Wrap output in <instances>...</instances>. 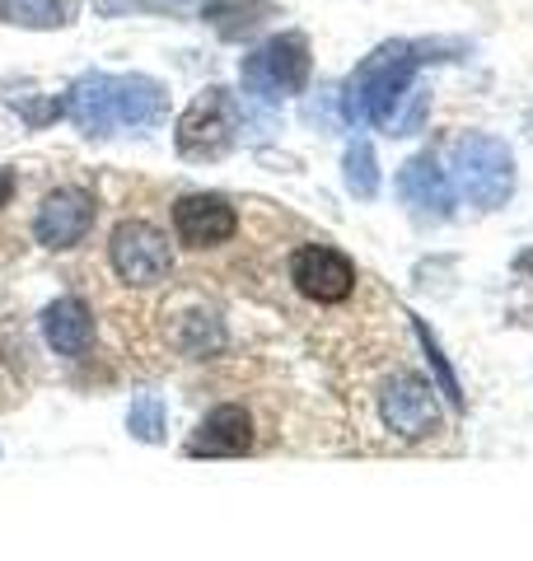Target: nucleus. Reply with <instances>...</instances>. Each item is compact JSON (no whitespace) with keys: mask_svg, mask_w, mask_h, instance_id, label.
<instances>
[{"mask_svg":"<svg viewBox=\"0 0 533 561\" xmlns=\"http://www.w3.org/2000/svg\"><path fill=\"white\" fill-rule=\"evenodd\" d=\"M454 51H464V43H444V38L379 43L347 80V94H342L347 117L370 122V127H398V108H402L407 90H412L417 70L431 66V61H450Z\"/></svg>","mask_w":533,"mask_h":561,"instance_id":"nucleus-1","label":"nucleus"},{"mask_svg":"<svg viewBox=\"0 0 533 561\" xmlns=\"http://www.w3.org/2000/svg\"><path fill=\"white\" fill-rule=\"evenodd\" d=\"M61 113L84 136H117V131H150L169 113V90L150 76H109L89 70L66 90Z\"/></svg>","mask_w":533,"mask_h":561,"instance_id":"nucleus-2","label":"nucleus"},{"mask_svg":"<svg viewBox=\"0 0 533 561\" xmlns=\"http://www.w3.org/2000/svg\"><path fill=\"white\" fill-rule=\"evenodd\" d=\"M444 173L454 183V197H464L477 210H501L514 192V154L501 136H487V131L458 136Z\"/></svg>","mask_w":533,"mask_h":561,"instance_id":"nucleus-3","label":"nucleus"},{"mask_svg":"<svg viewBox=\"0 0 533 561\" xmlns=\"http://www.w3.org/2000/svg\"><path fill=\"white\" fill-rule=\"evenodd\" d=\"M239 131H243V108L239 99L225 90V84H211L197 99L188 103V113L178 117V131H173V146L183 160H225L229 150L239 146Z\"/></svg>","mask_w":533,"mask_h":561,"instance_id":"nucleus-4","label":"nucleus"},{"mask_svg":"<svg viewBox=\"0 0 533 561\" xmlns=\"http://www.w3.org/2000/svg\"><path fill=\"white\" fill-rule=\"evenodd\" d=\"M309 38L305 33H276L262 47H253L239 66L243 94H253L258 103H281L291 94H305L309 84Z\"/></svg>","mask_w":533,"mask_h":561,"instance_id":"nucleus-5","label":"nucleus"},{"mask_svg":"<svg viewBox=\"0 0 533 561\" xmlns=\"http://www.w3.org/2000/svg\"><path fill=\"white\" fill-rule=\"evenodd\" d=\"M109 262L127 286H159L173 272L169 239L146 220H122L109 239Z\"/></svg>","mask_w":533,"mask_h":561,"instance_id":"nucleus-6","label":"nucleus"},{"mask_svg":"<svg viewBox=\"0 0 533 561\" xmlns=\"http://www.w3.org/2000/svg\"><path fill=\"white\" fill-rule=\"evenodd\" d=\"M379 416L398 440H426L440 431V402H435V383L421 379L412 370H398L394 379L379 389Z\"/></svg>","mask_w":533,"mask_h":561,"instance_id":"nucleus-7","label":"nucleus"},{"mask_svg":"<svg viewBox=\"0 0 533 561\" xmlns=\"http://www.w3.org/2000/svg\"><path fill=\"white\" fill-rule=\"evenodd\" d=\"M291 280L305 300L342 305L355 290V262L342 249H332V243H305L291 257Z\"/></svg>","mask_w":533,"mask_h":561,"instance_id":"nucleus-8","label":"nucleus"},{"mask_svg":"<svg viewBox=\"0 0 533 561\" xmlns=\"http://www.w3.org/2000/svg\"><path fill=\"white\" fill-rule=\"evenodd\" d=\"M94 216H99V206L84 187H57V192H47L38 216H33V234H38L43 249L61 253V249H76V243L89 239Z\"/></svg>","mask_w":533,"mask_h":561,"instance_id":"nucleus-9","label":"nucleus"},{"mask_svg":"<svg viewBox=\"0 0 533 561\" xmlns=\"http://www.w3.org/2000/svg\"><path fill=\"white\" fill-rule=\"evenodd\" d=\"M398 197L402 206L412 210L417 220L426 225H440V220H450L454 216V183H450V173L440 169L435 154H417V160H407L398 169Z\"/></svg>","mask_w":533,"mask_h":561,"instance_id":"nucleus-10","label":"nucleus"},{"mask_svg":"<svg viewBox=\"0 0 533 561\" xmlns=\"http://www.w3.org/2000/svg\"><path fill=\"white\" fill-rule=\"evenodd\" d=\"M239 230V210L216 192H188L173 202V234L188 249H216Z\"/></svg>","mask_w":533,"mask_h":561,"instance_id":"nucleus-11","label":"nucleus"},{"mask_svg":"<svg viewBox=\"0 0 533 561\" xmlns=\"http://www.w3.org/2000/svg\"><path fill=\"white\" fill-rule=\"evenodd\" d=\"M248 449H253V416L235 408V402L206 412L202 426L188 440V454H197V459H239Z\"/></svg>","mask_w":533,"mask_h":561,"instance_id":"nucleus-12","label":"nucleus"},{"mask_svg":"<svg viewBox=\"0 0 533 561\" xmlns=\"http://www.w3.org/2000/svg\"><path fill=\"white\" fill-rule=\"evenodd\" d=\"M43 337L57 356L80 360V356H89V346H94V313H89V305L76 300V295H61V300H52L43 309Z\"/></svg>","mask_w":533,"mask_h":561,"instance_id":"nucleus-13","label":"nucleus"},{"mask_svg":"<svg viewBox=\"0 0 533 561\" xmlns=\"http://www.w3.org/2000/svg\"><path fill=\"white\" fill-rule=\"evenodd\" d=\"M76 20V0H0V24L14 28H66Z\"/></svg>","mask_w":533,"mask_h":561,"instance_id":"nucleus-14","label":"nucleus"},{"mask_svg":"<svg viewBox=\"0 0 533 561\" xmlns=\"http://www.w3.org/2000/svg\"><path fill=\"white\" fill-rule=\"evenodd\" d=\"M266 14H272L266 0H206L202 20L216 24L220 38H243V33H253Z\"/></svg>","mask_w":533,"mask_h":561,"instance_id":"nucleus-15","label":"nucleus"},{"mask_svg":"<svg viewBox=\"0 0 533 561\" xmlns=\"http://www.w3.org/2000/svg\"><path fill=\"white\" fill-rule=\"evenodd\" d=\"M412 332H417V342H421V351H426V360H431V375H435V393H444V402H450L454 412H464V383H458V375H454V365H450V356L440 351V342H435V332L426 328V319H412Z\"/></svg>","mask_w":533,"mask_h":561,"instance_id":"nucleus-16","label":"nucleus"},{"mask_svg":"<svg viewBox=\"0 0 533 561\" xmlns=\"http://www.w3.org/2000/svg\"><path fill=\"white\" fill-rule=\"evenodd\" d=\"M342 173H347V187H351L355 202H375L379 197V160H375V146H370V140H351Z\"/></svg>","mask_w":533,"mask_h":561,"instance_id":"nucleus-17","label":"nucleus"},{"mask_svg":"<svg viewBox=\"0 0 533 561\" xmlns=\"http://www.w3.org/2000/svg\"><path fill=\"white\" fill-rule=\"evenodd\" d=\"M127 431H132V440H140V445H159V440H165V431H169L165 398H159V393H140L132 402V412H127Z\"/></svg>","mask_w":533,"mask_h":561,"instance_id":"nucleus-18","label":"nucleus"},{"mask_svg":"<svg viewBox=\"0 0 533 561\" xmlns=\"http://www.w3.org/2000/svg\"><path fill=\"white\" fill-rule=\"evenodd\" d=\"M178 342H183L188 356H211V351L225 346V328H220L216 313H188L183 332H178Z\"/></svg>","mask_w":533,"mask_h":561,"instance_id":"nucleus-19","label":"nucleus"},{"mask_svg":"<svg viewBox=\"0 0 533 561\" xmlns=\"http://www.w3.org/2000/svg\"><path fill=\"white\" fill-rule=\"evenodd\" d=\"M188 0H99V14H122V10H178Z\"/></svg>","mask_w":533,"mask_h":561,"instance_id":"nucleus-20","label":"nucleus"},{"mask_svg":"<svg viewBox=\"0 0 533 561\" xmlns=\"http://www.w3.org/2000/svg\"><path fill=\"white\" fill-rule=\"evenodd\" d=\"M14 197V173L10 169H0V206H5Z\"/></svg>","mask_w":533,"mask_h":561,"instance_id":"nucleus-21","label":"nucleus"},{"mask_svg":"<svg viewBox=\"0 0 533 561\" xmlns=\"http://www.w3.org/2000/svg\"><path fill=\"white\" fill-rule=\"evenodd\" d=\"M514 272H520V276H533V249H529V253H520V262H514Z\"/></svg>","mask_w":533,"mask_h":561,"instance_id":"nucleus-22","label":"nucleus"}]
</instances>
